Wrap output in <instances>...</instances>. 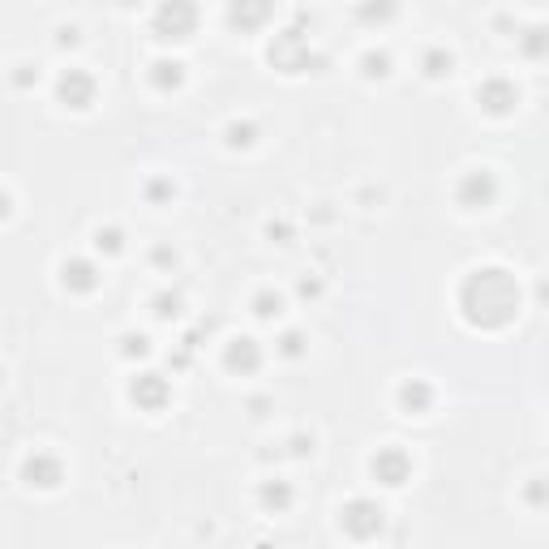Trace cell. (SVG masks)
Returning a JSON list of instances; mask_svg holds the SVG:
<instances>
[{"label":"cell","mask_w":549,"mask_h":549,"mask_svg":"<svg viewBox=\"0 0 549 549\" xmlns=\"http://www.w3.org/2000/svg\"><path fill=\"white\" fill-rule=\"evenodd\" d=\"M459 313L477 331H502L520 318V283L507 267H477L459 283Z\"/></svg>","instance_id":"cell-1"},{"label":"cell","mask_w":549,"mask_h":549,"mask_svg":"<svg viewBox=\"0 0 549 549\" xmlns=\"http://www.w3.org/2000/svg\"><path fill=\"white\" fill-rule=\"evenodd\" d=\"M267 57H270V65L283 69V73H305V69H313V65H326V60L310 48V39H305L301 30H280V35L270 39Z\"/></svg>","instance_id":"cell-2"},{"label":"cell","mask_w":549,"mask_h":549,"mask_svg":"<svg viewBox=\"0 0 549 549\" xmlns=\"http://www.w3.org/2000/svg\"><path fill=\"white\" fill-rule=\"evenodd\" d=\"M339 528L353 536V541H374V536H382V528H386V511H382V502H374V498H353V502L339 507Z\"/></svg>","instance_id":"cell-3"},{"label":"cell","mask_w":549,"mask_h":549,"mask_svg":"<svg viewBox=\"0 0 549 549\" xmlns=\"http://www.w3.org/2000/svg\"><path fill=\"white\" fill-rule=\"evenodd\" d=\"M172 399V382L155 369H146V374H133L129 378V404L142 412H164Z\"/></svg>","instance_id":"cell-4"},{"label":"cell","mask_w":549,"mask_h":549,"mask_svg":"<svg viewBox=\"0 0 549 549\" xmlns=\"http://www.w3.org/2000/svg\"><path fill=\"white\" fill-rule=\"evenodd\" d=\"M369 472H374L378 485L399 490V485H408L412 480V455L404 451V447H378L374 459H369Z\"/></svg>","instance_id":"cell-5"},{"label":"cell","mask_w":549,"mask_h":549,"mask_svg":"<svg viewBox=\"0 0 549 549\" xmlns=\"http://www.w3.org/2000/svg\"><path fill=\"white\" fill-rule=\"evenodd\" d=\"M493 197H498V176L485 168L464 172L459 185H455V202H459L464 211H485V206H493Z\"/></svg>","instance_id":"cell-6"},{"label":"cell","mask_w":549,"mask_h":549,"mask_svg":"<svg viewBox=\"0 0 549 549\" xmlns=\"http://www.w3.org/2000/svg\"><path fill=\"white\" fill-rule=\"evenodd\" d=\"M99 95V82H95V73H86V69H65L57 78V99L65 103V108H73V112H86L90 103H95Z\"/></svg>","instance_id":"cell-7"},{"label":"cell","mask_w":549,"mask_h":549,"mask_svg":"<svg viewBox=\"0 0 549 549\" xmlns=\"http://www.w3.org/2000/svg\"><path fill=\"white\" fill-rule=\"evenodd\" d=\"M22 480H26L30 490H60V480H65V464H60V455L30 451L26 459H22Z\"/></svg>","instance_id":"cell-8"},{"label":"cell","mask_w":549,"mask_h":549,"mask_svg":"<svg viewBox=\"0 0 549 549\" xmlns=\"http://www.w3.org/2000/svg\"><path fill=\"white\" fill-rule=\"evenodd\" d=\"M155 35L159 39H189L194 35V26H197V9L194 5H185V0H172V5H164L155 14Z\"/></svg>","instance_id":"cell-9"},{"label":"cell","mask_w":549,"mask_h":549,"mask_svg":"<svg viewBox=\"0 0 549 549\" xmlns=\"http://www.w3.org/2000/svg\"><path fill=\"white\" fill-rule=\"evenodd\" d=\"M103 283V270L90 262V258H65L60 262V288L73 296H90Z\"/></svg>","instance_id":"cell-10"},{"label":"cell","mask_w":549,"mask_h":549,"mask_svg":"<svg viewBox=\"0 0 549 549\" xmlns=\"http://www.w3.org/2000/svg\"><path fill=\"white\" fill-rule=\"evenodd\" d=\"M224 369L227 374H258L262 369V343L254 335H237L224 343Z\"/></svg>","instance_id":"cell-11"},{"label":"cell","mask_w":549,"mask_h":549,"mask_svg":"<svg viewBox=\"0 0 549 549\" xmlns=\"http://www.w3.org/2000/svg\"><path fill=\"white\" fill-rule=\"evenodd\" d=\"M477 103L490 116H507L511 108L520 103V86L511 82V78H485V82L477 86Z\"/></svg>","instance_id":"cell-12"},{"label":"cell","mask_w":549,"mask_h":549,"mask_svg":"<svg viewBox=\"0 0 549 549\" xmlns=\"http://www.w3.org/2000/svg\"><path fill=\"white\" fill-rule=\"evenodd\" d=\"M395 399H399V412H408V417H425V412L434 408V386H429L425 378H408V382H399Z\"/></svg>","instance_id":"cell-13"},{"label":"cell","mask_w":549,"mask_h":549,"mask_svg":"<svg viewBox=\"0 0 549 549\" xmlns=\"http://www.w3.org/2000/svg\"><path fill=\"white\" fill-rule=\"evenodd\" d=\"M151 86L155 90H181L185 86V60H176V57H159L155 65H151Z\"/></svg>","instance_id":"cell-14"},{"label":"cell","mask_w":549,"mask_h":549,"mask_svg":"<svg viewBox=\"0 0 549 549\" xmlns=\"http://www.w3.org/2000/svg\"><path fill=\"white\" fill-rule=\"evenodd\" d=\"M258 502H262L267 511H275V515H283V511L296 502V490L288 485V480H267V485L258 490Z\"/></svg>","instance_id":"cell-15"},{"label":"cell","mask_w":549,"mask_h":549,"mask_svg":"<svg viewBox=\"0 0 549 549\" xmlns=\"http://www.w3.org/2000/svg\"><path fill=\"white\" fill-rule=\"evenodd\" d=\"M421 69H425V78H447V73L455 69V57L447 52V48H425Z\"/></svg>","instance_id":"cell-16"},{"label":"cell","mask_w":549,"mask_h":549,"mask_svg":"<svg viewBox=\"0 0 549 549\" xmlns=\"http://www.w3.org/2000/svg\"><path fill=\"white\" fill-rule=\"evenodd\" d=\"M224 138H227L232 151H249V146L258 142V125H254V121H232V125L224 129Z\"/></svg>","instance_id":"cell-17"},{"label":"cell","mask_w":549,"mask_h":549,"mask_svg":"<svg viewBox=\"0 0 549 549\" xmlns=\"http://www.w3.org/2000/svg\"><path fill=\"white\" fill-rule=\"evenodd\" d=\"M361 73L365 78H386L391 73V52L386 48H369L365 57H361Z\"/></svg>","instance_id":"cell-18"},{"label":"cell","mask_w":549,"mask_h":549,"mask_svg":"<svg viewBox=\"0 0 549 549\" xmlns=\"http://www.w3.org/2000/svg\"><path fill=\"white\" fill-rule=\"evenodd\" d=\"M227 17H232V26H258V22H267L270 17V9L267 5H232Z\"/></svg>","instance_id":"cell-19"},{"label":"cell","mask_w":549,"mask_h":549,"mask_svg":"<svg viewBox=\"0 0 549 549\" xmlns=\"http://www.w3.org/2000/svg\"><path fill=\"white\" fill-rule=\"evenodd\" d=\"M95 249H99V254H108V258L121 254V249H125V232H121L116 224L99 227V232H95Z\"/></svg>","instance_id":"cell-20"},{"label":"cell","mask_w":549,"mask_h":549,"mask_svg":"<svg viewBox=\"0 0 549 549\" xmlns=\"http://www.w3.org/2000/svg\"><path fill=\"white\" fill-rule=\"evenodd\" d=\"M254 313H258V318H280V313H283V296L275 292V288H262V292L254 296Z\"/></svg>","instance_id":"cell-21"},{"label":"cell","mask_w":549,"mask_h":549,"mask_svg":"<svg viewBox=\"0 0 549 549\" xmlns=\"http://www.w3.org/2000/svg\"><path fill=\"white\" fill-rule=\"evenodd\" d=\"M121 353L125 356H151V339L142 335V331H129V335H121Z\"/></svg>","instance_id":"cell-22"},{"label":"cell","mask_w":549,"mask_h":549,"mask_svg":"<svg viewBox=\"0 0 549 549\" xmlns=\"http://www.w3.org/2000/svg\"><path fill=\"white\" fill-rule=\"evenodd\" d=\"M151 305H155V318H176V313H181V296H176V292H159Z\"/></svg>","instance_id":"cell-23"},{"label":"cell","mask_w":549,"mask_h":549,"mask_svg":"<svg viewBox=\"0 0 549 549\" xmlns=\"http://www.w3.org/2000/svg\"><path fill=\"white\" fill-rule=\"evenodd\" d=\"M280 356H288V361L305 356V335H301V331H288V335L280 339Z\"/></svg>","instance_id":"cell-24"},{"label":"cell","mask_w":549,"mask_h":549,"mask_svg":"<svg viewBox=\"0 0 549 549\" xmlns=\"http://www.w3.org/2000/svg\"><path fill=\"white\" fill-rule=\"evenodd\" d=\"M172 194H176L172 181H151V185H146V197H151V202H168Z\"/></svg>","instance_id":"cell-25"},{"label":"cell","mask_w":549,"mask_h":549,"mask_svg":"<svg viewBox=\"0 0 549 549\" xmlns=\"http://www.w3.org/2000/svg\"><path fill=\"white\" fill-rule=\"evenodd\" d=\"M151 258H155L159 267H176V254H172V249H164V245H159V249H155Z\"/></svg>","instance_id":"cell-26"},{"label":"cell","mask_w":549,"mask_h":549,"mask_svg":"<svg viewBox=\"0 0 549 549\" xmlns=\"http://www.w3.org/2000/svg\"><path fill=\"white\" fill-rule=\"evenodd\" d=\"M9 211H14V197H9V189H0V224L9 219Z\"/></svg>","instance_id":"cell-27"},{"label":"cell","mask_w":549,"mask_h":549,"mask_svg":"<svg viewBox=\"0 0 549 549\" xmlns=\"http://www.w3.org/2000/svg\"><path fill=\"white\" fill-rule=\"evenodd\" d=\"M57 43H60V48H69V43H78V26H60Z\"/></svg>","instance_id":"cell-28"},{"label":"cell","mask_w":549,"mask_h":549,"mask_svg":"<svg viewBox=\"0 0 549 549\" xmlns=\"http://www.w3.org/2000/svg\"><path fill=\"white\" fill-rule=\"evenodd\" d=\"M523 48H528L533 57H541V30H528V39H523Z\"/></svg>","instance_id":"cell-29"},{"label":"cell","mask_w":549,"mask_h":549,"mask_svg":"<svg viewBox=\"0 0 549 549\" xmlns=\"http://www.w3.org/2000/svg\"><path fill=\"white\" fill-rule=\"evenodd\" d=\"M322 292V283L318 280H301V296H318Z\"/></svg>","instance_id":"cell-30"},{"label":"cell","mask_w":549,"mask_h":549,"mask_svg":"<svg viewBox=\"0 0 549 549\" xmlns=\"http://www.w3.org/2000/svg\"><path fill=\"white\" fill-rule=\"evenodd\" d=\"M14 82H17V86H30V82H35V73H30V65H22V69L14 73Z\"/></svg>","instance_id":"cell-31"},{"label":"cell","mask_w":549,"mask_h":549,"mask_svg":"<svg viewBox=\"0 0 549 549\" xmlns=\"http://www.w3.org/2000/svg\"><path fill=\"white\" fill-rule=\"evenodd\" d=\"M0 378H5V369H0Z\"/></svg>","instance_id":"cell-32"}]
</instances>
